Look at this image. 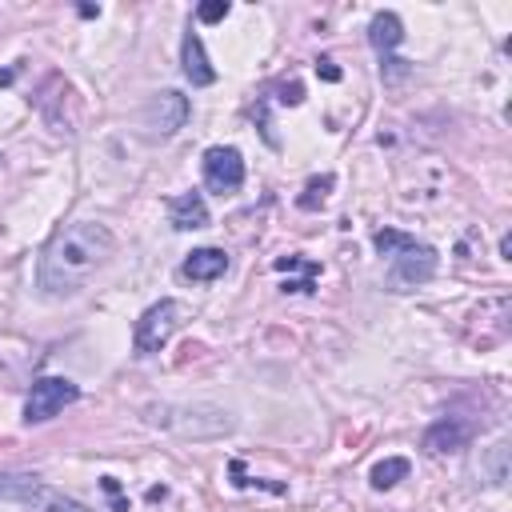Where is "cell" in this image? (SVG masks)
Returning a JSON list of instances; mask_svg holds the SVG:
<instances>
[{
    "mask_svg": "<svg viewBox=\"0 0 512 512\" xmlns=\"http://www.w3.org/2000/svg\"><path fill=\"white\" fill-rule=\"evenodd\" d=\"M116 248V236L96 224V220H76V224H64L48 248L40 252V268H36V284L44 296L52 300H64L72 292L84 288V280L112 256Z\"/></svg>",
    "mask_w": 512,
    "mask_h": 512,
    "instance_id": "obj_1",
    "label": "cell"
},
{
    "mask_svg": "<svg viewBox=\"0 0 512 512\" xmlns=\"http://www.w3.org/2000/svg\"><path fill=\"white\" fill-rule=\"evenodd\" d=\"M372 244H376L380 256H388V284L396 292L400 288H416V284L436 276L440 256H436L432 244H424V240H416L408 232H396V228H380L372 236Z\"/></svg>",
    "mask_w": 512,
    "mask_h": 512,
    "instance_id": "obj_2",
    "label": "cell"
},
{
    "mask_svg": "<svg viewBox=\"0 0 512 512\" xmlns=\"http://www.w3.org/2000/svg\"><path fill=\"white\" fill-rule=\"evenodd\" d=\"M184 316H188V308H184L180 300H172V296L148 304V308L140 312V320H136L132 352H136V356H152V352H160V348L172 340V332L184 324Z\"/></svg>",
    "mask_w": 512,
    "mask_h": 512,
    "instance_id": "obj_3",
    "label": "cell"
},
{
    "mask_svg": "<svg viewBox=\"0 0 512 512\" xmlns=\"http://www.w3.org/2000/svg\"><path fill=\"white\" fill-rule=\"evenodd\" d=\"M76 400H80V388L72 380H64V376H40V380H32V392L24 400V424H44V420H52L56 412H64Z\"/></svg>",
    "mask_w": 512,
    "mask_h": 512,
    "instance_id": "obj_4",
    "label": "cell"
},
{
    "mask_svg": "<svg viewBox=\"0 0 512 512\" xmlns=\"http://www.w3.org/2000/svg\"><path fill=\"white\" fill-rule=\"evenodd\" d=\"M0 500H20L36 512H88L84 504H76L64 492L40 484L36 476H0Z\"/></svg>",
    "mask_w": 512,
    "mask_h": 512,
    "instance_id": "obj_5",
    "label": "cell"
},
{
    "mask_svg": "<svg viewBox=\"0 0 512 512\" xmlns=\"http://www.w3.org/2000/svg\"><path fill=\"white\" fill-rule=\"evenodd\" d=\"M200 168H204L208 192L228 196V192H236V188L244 184V156H240V148H232V144H212V148L204 152Z\"/></svg>",
    "mask_w": 512,
    "mask_h": 512,
    "instance_id": "obj_6",
    "label": "cell"
},
{
    "mask_svg": "<svg viewBox=\"0 0 512 512\" xmlns=\"http://www.w3.org/2000/svg\"><path fill=\"white\" fill-rule=\"evenodd\" d=\"M188 112H192V104H188V96H180L176 88H164V92H156L148 104H144V128H148V136H172V132H180L184 128V120H188Z\"/></svg>",
    "mask_w": 512,
    "mask_h": 512,
    "instance_id": "obj_7",
    "label": "cell"
},
{
    "mask_svg": "<svg viewBox=\"0 0 512 512\" xmlns=\"http://www.w3.org/2000/svg\"><path fill=\"white\" fill-rule=\"evenodd\" d=\"M468 440H472V424L460 420V416H444V420L428 424V432H424L420 444H424V452H432V456H448V452L468 448Z\"/></svg>",
    "mask_w": 512,
    "mask_h": 512,
    "instance_id": "obj_8",
    "label": "cell"
},
{
    "mask_svg": "<svg viewBox=\"0 0 512 512\" xmlns=\"http://www.w3.org/2000/svg\"><path fill=\"white\" fill-rule=\"evenodd\" d=\"M180 72L188 76L192 88H208V84H216V68L208 64L204 40H200L196 32H184V40H180Z\"/></svg>",
    "mask_w": 512,
    "mask_h": 512,
    "instance_id": "obj_9",
    "label": "cell"
},
{
    "mask_svg": "<svg viewBox=\"0 0 512 512\" xmlns=\"http://www.w3.org/2000/svg\"><path fill=\"white\" fill-rule=\"evenodd\" d=\"M224 272H228V252H224V248H192V252L180 260V276L192 280V284L220 280Z\"/></svg>",
    "mask_w": 512,
    "mask_h": 512,
    "instance_id": "obj_10",
    "label": "cell"
},
{
    "mask_svg": "<svg viewBox=\"0 0 512 512\" xmlns=\"http://www.w3.org/2000/svg\"><path fill=\"white\" fill-rule=\"evenodd\" d=\"M168 220L176 232H196V228H208V204L200 192H180L168 200Z\"/></svg>",
    "mask_w": 512,
    "mask_h": 512,
    "instance_id": "obj_11",
    "label": "cell"
},
{
    "mask_svg": "<svg viewBox=\"0 0 512 512\" xmlns=\"http://www.w3.org/2000/svg\"><path fill=\"white\" fill-rule=\"evenodd\" d=\"M400 40H404V24H400L396 12H376V16L368 20V44L376 48L380 60L392 56V52L400 48Z\"/></svg>",
    "mask_w": 512,
    "mask_h": 512,
    "instance_id": "obj_12",
    "label": "cell"
},
{
    "mask_svg": "<svg viewBox=\"0 0 512 512\" xmlns=\"http://www.w3.org/2000/svg\"><path fill=\"white\" fill-rule=\"evenodd\" d=\"M408 468H412V464H408L404 456H388V460H380V464L368 472V484H372L376 492H384V488H392L396 480H404Z\"/></svg>",
    "mask_w": 512,
    "mask_h": 512,
    "instance_id": "obj_13",
    "label": "cell"
},
{
    "mask_svg": "<svg viewBox=\"0 0 512 512\" xmlns=\"http://www.w3.org/2000/svg\"><path fill=\"white\" fill-rule=\"evenodd\" d=\"M332 184H336V176H312V180L304 184V192L296 196V208H304V212H316V208L328 200Z\"/></svg>",
    "mask_w": 512,
    "mask_h": 512,
    "instance_id": "obj_14",
    "label": "cell"
},
{
    "mask_svg": "<svg viewBox=\"0 0 512 512\" xmlns=\"http://www.w3.org/2000/svg\"><path fill=\"white\" fill-rule=\"evenodd\" d=\"M488 468H492V484L500 488V484L508 480V444H504V440L488 448Z\"/></svg>",
    "mask_w": 512,
    "mask_h": 512,
    "instance_id": "obj_15",
    "label": "cell"
},
{
    "mask_svg": "<svg viewBox=\"0 0 512 512\" xmlns=\"http://www.w3.org/2000/svg\"><path fill=\"white\" fill-rule=\"evenodd\" d=\"M228 12H232V4H228V0H208V4H200V8H196V20H200V24H216V20H224Z\"/></svg>",
    "mask_w": 512,
    "mask_h": 512,
    "instance_id": "obj_16",
    "label": "cell"
},
{
    "mask_svg": "<svg viewBox=\"0 0 512 512\" xmlns=\"http://www.w3.org/2000/svg\"><path fill=\"white\" fill-rule=\"evenodd\" d=\"M408 72H412V64H408V60H396V56H384V60H380V76H384L388 84L404 80Z\"/></svg>",
    "mask_w": 512,
    "mask_h": 512,
    "instance_id": "obj_17",
    "label": "cell"
},
{
    "mask_svg": "<svg viewBox=\"0 0 512 512\" xmlns=\"http://www.w3.org/2000/svg\"><path fill=\"white\" fill-rule=\"evenodd\" d=\"M316 72H320L324 80H340V68H336L328 56H324V60H316Z\"/></svg>",
    "mask_w": 512,
    "mask_h": 512,
    "instance_id": "obj_18",
    "label": "cell"
},
{
    "mask_svg": "<svg viewBox=\"0 0 512 512\" xmlns=\"http://www.w3.org/2000/svg\"><path fill=\"white\" fill-rule=\"evenodd\" d=\"M500 256L512 260V240H508V236H500Z\"/></svg>",
    "mask_w": 512,
    "mask_h": 512,
    "instance_id": "obj_19",
    "label": "cell"
},
{
    "mask_svg": "<svg viewBox=\"0 0 512 512\" xmlns=\"http://www.w3.org/2000/svg\"><path fill=\"white\" fill-rule=\"evenodd\" d=\"M12 76H16V72H12V68H4V72H0V84H12Z\"/></svg>",
    "mask_w": 512,
    "mask_h": 512,
    "instance_id": "obj_20",
    "label": "cell"
}]
</instances>
